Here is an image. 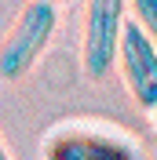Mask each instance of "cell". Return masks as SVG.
Segmentation results:
<instances>
[{
    "label": "cell",
    "instance_id": "obj_1",
    "mask_svg": "<svg viewBox=\"0 0 157 160\" xmlns=\"http://www.w3.org/2000/svg\"><path fill=\"white\" fill-rule=\"evenodd\" d=\"M59 29V4L55 0H30L11 22L0 40V80H22L37 66L44 48Z\"/></svg>",
    "mask_w": 157,
    "mask_h": 160
},
{
    "label": "cell",
    "instance_id": "obj_2",
    "mask_svg": "<svg viewBox=\"0 0 157 160\" xmlns=\"http://www.w3.org/2000/svg\"><path fill=\"white\" fill-rule=\"evenodd\" d=\"M44 160H143L139 146L121 128L106 124H66L44 138Z\"/></svg>",
    "mask_w": 157,
    "mask_h": 160
},
{
    "label": "cell",
    "instance_id": "obj_3",
    "mask_svg": "<svg viewBox=\"0 0 157 160\" xmlns=\"http://www.w3.org/2000/svg\"><path fill=\"white\" fill-rule=\"evenodd\" d=\"M124 4L128 0H84V40H80V66L91 80H102L117 62L124 37Z\"/></svg>",
    "mask_w": 157,
    "mask_h": 160
},
{
    "label": "cell",
    "instance_id": "obj_4",
    "mask_svg": "<svg viewBox=\"0 0 157 160\" xmlns=\"http://www.w3.org/2000/svg\"><path fill=\"white\" fill-rule=\"evenodd\" d=\"M117 66H121V77H124L132 98L143 109L154 113V106H157V44L139 29V22H128L124 26Z\"/></svg>",
    "mask_w": 157,
    "mask_h": 160
},
{
    "label": "cell",
    "instance_id": "obj_5",
    "mask_svg": "<svg viewBox=\"0 0 157 160\" xmlns=\"http://www.w3.org/2000/svg\"><path fill=\"white\" fill-rule=\"evenodd\" d=\"M132 22H139V29L157 44V0H132Z\"/></svg>",
    "mask_w": 157,
    "mask_h": 160
},
{
    "label": "cell",
    "instance_id": "obj_6",
    "mask_svg": "<svg viewBox=\"0 0 157 160\" xmlns=\"http://www.w3.org/2000/svg\"><path fill=\"white\" fill-rule=\"evenodd\" d=\"M0 160H15V157H11V149H8V142H4V138H0Z\"/></svg>",
    "mask_w": 157,
    "mask_h": 160
},
{
    "label": "cell",
    "instance_id": "obj_7",
    "mask_svg": "<svg viewBox=\"0 0 157 160\" xmlns=\"http://www.w3.org/2000/svg\"><path fill=\"white\" fill-rule=\"evenodd\" d=\"M154 124H157V106H154Z\"/></svg>",
    "mask_w": 157,
    "mask_h": 160
},
{
    "label": "cell",
    "instance_id": "obj_8",
    "mask_svg": "<svg viewBox=\"0 0 157 160\" xmlns=\"http://www.w3.org/2000/svg\"><path fill=\"white\" fill-rule=\"evenodd\" d=\"M55 4H59V0H55Z\"/></svg>",
    "mask_w": 157,
    "mask_h": 160
}]
</instances>
